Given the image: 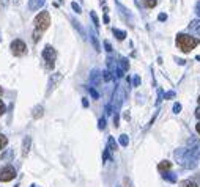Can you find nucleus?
<instances>
[{"mask_svg": "<svg viewBox=\"0 0 200 187\" xmlns=\"http://www.w3.org/2000/svg\"><path fill=\"white\" fill-rule=\"evenodd\" d=\"M175 162L180 165V167H183V168H189V170H192V168H195L197 167V160L192 157V154L187 151V148H178V149H175Z\"/></svg>", "mask_w": 200, "mask_h": 187, "instance_id": "obj_1", "label": "nucleus"}, {"mask_svg": "<svg viewBox=\"0 0 200 187\" xmlns=\"http://www.w3.org/2000/svg\"><path fill=\"white\" fill-rule=\"evenodd\" d=\"M198 46V39L194 38V36H189V35H183V33H178L176 35V47L180 50H183L184 54L191 52L194 47Z\"/></svg>", "mask_w": 200, "mask_h": 187, "instance_id": "obj_2", "label": "nucleus"}, {"mask_svg": "<svg viewBox=\"0 0 200 187\" xmlns=\"http://www.w3.org/2000/svg\"><path fill=\"white\" fill-rule=\"evenodd\" d=\"M33 24H35V29H36V30H40V32L47 30V29H49V25H51V14H49L47 11H41V13L35 18Z\"/></svg>", "mask_w": 200, "mask_h": 187, "instance_id": "obj_3", "label": "nucleus"}, {"mask_svg": "<svg viewBox=\"0 0 200 187\" xmlns=\"http://www.w3.org/2000/svg\"><path fill=\"white\" fill-rule=\"evenodd\" d=\"M43 58L46 61V68L47 69H52L54 68V63H55V58H57V52L52 46H46L44 50H43Z\"/></svg>", "mask_w": 200, "mask_h": 187, "instance_id": "obj_4", "label": "nucleus"}, {"mask_svg": "<svg viewBox=\"0 0 200 187\" xmlns=\"http://www.w3.org/2000/svg\"><path fill=\"white\" fill-rule=\"evenodd\" d=\"M187 151L192 154V157L197 160V162H200V140L198 138H189L187 140Z\"/></svg>", "mask_w": 200, "mask_h": 187, "instance_id": "obj_5", "label": "nucleus"}, {"mask_svg": "<svg viewBox=\"0 0 200 187\" xmlns=\"http://www.w3.org/2000/svg\"><path fill=\"white\" fill-rule=\"evenodd\" d=\"M11 52L16 55V57H22V55H25L27 54V46H25V43L22 41V39H14L13 43H11Z\"/></svg>", "mask_w": 200, "mask_h": 187, "instance_id": "obj_6", "label": "nucleus"}, {"mask_svg": "<svg viewBox=\"0 0 200 187\" xmlns=\"http://www.w3.org/2000/svg\"><path fill=\"white\" fill-rule=\"evenodd\" d=\"M14 178H16V170L11 165H7L3 168H0V181H2V182L13 181Z\"/></svg>", "mask_w": 200, "mask_h": 187, "instance_id": "obj_7", "label": "nucleus"}, {"mask_svg": "<svg viewBox=\"0 0 200 187\" xmlns=\"http://www.w3.org/2000/svg\"><path fill=\"white\" fill-rule=\"evenodd\" d=\"M128 69H129V63H128V60H126V58H120V61H118V69H117V75L122 77Z\"/></svg>", "mask_w": 200, "mask_h": 187, "instance_id": "obj_8", "label": "nucleus"}, {"mask_svg": "<svg viewBox=\"0 0 200 187\" xmlns=\"http://www.w3.org/2000/svg\"><path fill=\"white\" fill-rule=\"evenodd\" d=\"M44 3H46V0H29V8H30V11H36V10L43 8Z\"/></svg>", "mask_w": 200, "mask_h": 187, "instance_id": "obj_9", "label": "nucleus"}, {"mask_svg": "<svg viewBox=\"0 0 200 187\" xmlns=\"http://www.w3.org/2000/svg\"><path fill=\"white\" fill-rule=\"evenodd\" d=\"M189 32H191V33H195V35H200V19L191 21V24H189Z\"/></svg>", "mask_w": 200, "mask_h": 187, "instance_id": "obj_10", "label": "nucleus"}, {"mask_svg": "<svg viewBox=\"0 0 200 187\" xmlns=\"http://www.w3.org/2000/svg\"><path fill=\"white\" fill-rule=\"evenodd\" d=\"M30 145H32V138L27 135V137L24 138V142H22V154H24V156L29 154V151H30Z\"/></svg>", "mask_w": 200, "mask_h": 187, "instance_id": "obj_11", "label": "nucleus"}, {"mask_svg": "<svg viewBox=\"0 0 200 187\" xmlns=\"http://www.w3.org/2000/svg\"><path fill=\"white\" fill-rule=\"evenodd\" d=\"M158 168H159V171H162V173H167V171L172 168V162H170V160H162V162H159Z\"/></svg>", "mask_w": 200, "mask_h": 187, "instance_id": "obj_12", "label": "nucleus"}, {"mask_svg": "<svg viewBox=\"0 0 200 187\" xmlns=\"http://www.w3.org/2000/svg\"><path fill=\"white\" fill-rule=\"evenodd\" d=\"M60 79H62V74H60V72L52 74V77H51V80H49V91H51V90H52V88L57 85V82H58Z\"/></svg>", "mask_w": 200, "mask_h": 187, "instance_id": "obj_13", "label": "nucleus"}, {"mask_svg": "<svg viewBox=\"0 0 200 187\" xmlns=\"http://www.w3.org/2000/svg\"><path fill=\"white\" fill-rule=\"evenodd\" d=\"M90 82L91 83H101V72H99V71H93L91 77H90Z\"/></svg>", "mask_w": 200, "mask_h": 187, "instance_id": "obj_14", "label": "nucleus"}, {"mask_svg": "<svg viewBox=\"0 0 200 187\" xmlns=\"http://www.w3.org/2000/svg\"><path fill=\"white\" fill-rule=\"evenodd\" d=\"M43 112H44L43 106H36V107L33 109V118H35V120L41 118V117H43Z\"/></svg>", "mask_w": 200, "mask_h": 187, "instance_id": "obj_15", "label": "nucleus"}, {"mask_svg": "<svg viewBox=\"0 0 200 187\" xmlns=\"http://www.w3.org/2000/svg\"><path fill=\"white\" fill-rule=\"evenodd\" d=\"M112 32H114V35H115V38H117V39H125V36H126V33H125V32H120V30H117V29H114Z\"/></svg>", "mask_w": 200, "mask_h": 187, "instance_id": "obj_16", "label": "nucleus"}, {"mask_svg": "<svg viewBox=\"0 0 200 187\" xmlns=\"http://www.w3.org/2000/svg\"><path fill=\"white\" fill-rule=\"evenodd\" d=\"M183 187H198V184L194 182L192 179H186V181H183Z\"/></svg>", "mask_w": 200, "mask_h": 187, "instance_id": "obj_17", "label": "nucleus"}, {"mask_svg": "<svg viewBox=\"0 0 200 187\" xmlns=\"http://www.w3.org/2000/svg\"><path fill=\"white\" fill-rule=\"evenodd\" d=\"M7 145H8V138L3 134H0V149H3Z\"/></svg>", "mask_w": 200, "mask_h": 187, "instance_id": "obj_18", "label": "nucleus"}, {"mask_svg": "<svg viewBox=\"0 0 200 187\" xmlns=\"http://www.w3.org/2000/svg\"><path fill=\"white\" fill-rule=\"evenodd\" d=\"M143 3L147 8H154L158 5V0H143Z\"/></svg>", "mask_w": 200, "mask_h": 187, "instance_id": "obj_19", "label": "nucleus"}, {"mask_svg": "<svg viewBox=\"0 0 200 187\" xmlns=\"http://www.w3.org/2000/svg\"><path fill=\"white\" fill-rule=\"evenodd\" d=\"M107 145H109L111 151H115V149H117V143H115L114 137H109V140H107Z\"/></svg>", "mask_w": 200, "mask_h": 187, "instance_id": "obj_20", "label": "nucleus"}, {"mask_svg": "<svg viewBox=\"0 0 200 187\" xmlns=\"http://www.w3.org/2000/svg\"><path fill=\"white\" fill-rule=\"evenodd\" d=\"M118 143H120L122 146H128L129 140H128V137H126V135H120V138H118Z\"/></svg>", "mask_w": 200, "mask_h": 187, "instance_id": "obj_21", "label": "nucleus"}, {"mask_svg": "<svg viewBox=\"0 0 200 187\" xmlns=\"http://www.w3.org/2000/svg\"><path fill=\"white\" fill-rule=\"evenodd\" d=\"M162 178H164V179H167V181H170V182H176V176H173V174L164 173V174H162Z\"/></svg>", "mask_w": 200, "mask_h": 187, "instance_id": "obj_22", "label": "nucleus"}, {"mask_svg": "<svg viewBox=\"0 0 200 187\" xmlns=\"http://www.w3.org/2000/svg\"><path fill=\"white\" fill-rule=\"evenodd\" d=\"M112 79H114V75H112V72H109V71H106V72H104V80H106V82H111Z\"/></svg>", "mask_w": 200, "mask_h": 187, "instance_id": "obj_23", "label": "nucleus"}, {"mask_svg": "<svg viewBox=\"0 0 200 187\" xmlns=\"http://www.w3.org/2000/svg\"><path fill=\"white\" fill-rule=\"evenodd\" d=\"M7 112V107H5V104H3V101L0 99V117H2L3 113Z\"/></svg>", "mask_w": 200, "mask_h": 187, "instance_id": "obj_24", "label": "nucleus"}, {"mask_svg": "<svg viewBox=\"0 0 200 187\" xmlns=\"http://www.w3.org/2000/svg\"><path fill=\"white\" fill-rule=\"evenodd\" d=\"M71 7H73V10H74L76 13H82V10H80V7H79V5H77L76 2H73V3H71Z\"/></svg>", "mask_w": 200, "mask_h": 187, "instance_id": "obj_25", "label": "nucleus"}, {"mask_svg": "<svg viewBox=\"0 0 200 187\" xmlns=\"http://www.w3.org/2000/svg\"><path fill=\"white\" fill-rule=\"evenodd\" d=\"M123 184H125V187H134L129 178H125V179H123Z\"/></svg>", "mask_w": 200, "mask_h": 187, "instance_id": "obj_26", "label": "nucleus"}, {"mask_svg": "<svg viewBox=\"0 0 200 187\" xmlns=\"http://www.w3.org/2000/svg\"><path fill=\"white\" fill-rule=\"evenodd\" d=\"M88 90H90V93H91V96H93L95 99H98V98H99V95H98V91H96V90H93L91 86H88Z\"/></svg>", "mask_w": 200, "mask_h": 187, "instance_id": "obj_27", "label": "nucleus"}, {"mask_svg": "<svg viewBox=\"0 0 200 187\" xmlns=\"http://www.w3.org/2000/svg\"><path fill=\"white\" fill-rule=\"evenodd\" d=\"M99 129H104L106 127V118H101V120H99Z\"/></svg>", "mask_w": 200, "mask_h": 187, "instance_id": "obj_28", "label": "nucleus"}, {"mask_svg": "<svg viewBox=\"0 0 200 187\" xmlns=\"http://www.w3.org/2000/svg\"><path fill=\"white\" fill-rule=\"evenodd\" d=\"M40 38H41V32H40V30H36V32L33 33V41H38Z\"/></svg>", "mask_w": 200, "mask_h": 187, "instance_id": "obj_29", "label": "nucleus"}, {"mask_svg": "<svg viewBox=\"0 0 200 187\" xmlns=\"http://www.w3.org/2000/svg\"><path fill=\"white\" fill-rule=\"evenodd\" d=\"M132 83H134L136 86H139V85H140V77H139V75H134V79H132Z\"/></svg>", "mask_w": 200, "mask_h": 187, "instance_id": "obj_30", "label": "nucleus"}, {"mask_svg": "<svg viewBox=\"0 0 200 187\" xmlns=\"http://www.w3.org/2000/svg\"><path fill=\"white\" fill-rule=\"evenodd\" d=\"M180 110H181V104L176 102V104L173 106V113H180Z\"/></svg>", "mask_w": 200, "mask_h": 187, "instance_id": "obj_31", "label": "nucleus"}, {"mask_svg": "<svg viewBox=\"0 0 200 187\" xmlns=\"http://www.w3.org/2000/svg\"><path fill=\"white\" fill-rule=\"evenodd\" d=\"M173 96H175V91H169V93H165L164 99H170V98H173Z\"/></svg>", "mask_w": 200, "mask_h": 187, "instance_id": "obj_32", "label": "nucleus"}, {"mask_svg": "<svg viewBox=\"0 0 200 187\" xmlns=\"http://www.w3.org/2000/svg\"><path fill=\"white\" fill-rule=\"evenodd\" d=\"M104 47H106V50H107V52H111V50H112V46H111V43H109V41H104Z\"/></svg>", "mask_w": 200, "mask_h": 187, "instance_id": "obj_33", "label": "nucleus"}, {"mask_svg": "<svg viewBox=\"0 0 200 187\" xmlns=\"http://www.w3.org/2000/svg\"><path fill=\"white\" fill-rule=\"evenodd\" d=\"M195 13H197V16L200 18V0H198L197 5H195Z\"/></svg>", "mask_w": 200, "mask_h": 187, "instance_id": "obj_34", "label": "nucleus"}, {"mask_svg": "<svg viewBox=\"0 0 200 187\" xmlns=\"http://www.w3.org/2000/svg\"><path fill=\"white\" fill-rule=\"evenodd\" d=\"M90 16H91V19H93V22H95V24L98 25V18H96V14H95V13H91Z\"/></svg>", "mask_w": 200, "mask_h": 187, "instance_id": "obj_35", "label": "nucleus"}, {"mask_svg": "<svg viewBox=\"0 0 200 187\" xmlns=\"http://www.w3.org/2000/svg\"><path fill=\"white\" fill-rule=\"evenodd\" d=\"M195 117L200 120V106H198V107H197V110H195Z\"/></svg>", "mask_w": 200, "mask_h": 187, "instance_id": "obj_36", "label": "nucleus"}, {"mask_svg": "<svg viewBox=\"0 0 200 187\" xmlns=\"http://www.w3.org/2000/svg\"><path fill=\"white\" fill-rule=\"evenodd\" d=\"M195 131H197V134L200 135V123H197V124H195Z\"/></svg>", "mask_w": 200, "mask_h": 187, "instance_id": "obj_37", "label": "nucleus"}, {"mask_svg": "<svg viewBox=\"0 0 200 187\" xmlns=\"http://www.w3.org/2000/svg\"><path fill=\"white\" fill-rule=\"evenodd\" d=\"M165 19H167L165 14H161V16H159V21H165Z\"/></svg>", "mask_w": 200, "mask_h": 187, "instance_id": "obj_38", "label": "nucleus"}, {"mask_svg": "<svg viewBox=\"0 0 200 187\" xmlns=\"http://www.w3.org/2000/svg\"><path fill=\"white\" fill-rule=\"evenodd\" d=\"M7 2L8 0H2V8H7Z\"/></svg>", "mask_w": 200, "mask_h": 187, "instance_id": "obj_39", "label": "nucleus"}, {"mask_svg": "<svg viewBox=\"0 0 200 187\" xmlns=\"http://www.w3.org/2000/svg\"><path fill=\"white\" fill-rule=\"evenodd\" d=\"M104 22H106V24H109V16H107V14L104 16Z\"/></svg>", "mask_w": 200, "mask_h": 187, "instance_id": "obj_40", "label": "nucleus"}, {"mask_svg": "<svg viewBox=\"0 0 200 187\" xmlns=\"http://www.w3.org/2000/svg\"><path fill=\"white\" fill-rule=\"evenodd\" d=\"M13 3L14 5H19V0H13Z\"/></svg>", "mask_w": 200, "mask_h": 187, "instance_id": "obj_41", "label": "nucleus"}, {"mask_svg": "<svg viewBox=\"0 0 200 187\" xmlns=\"http://www.w3.org/2000/svg\"><path fill=\"white\" fill-rule=\"evenodd\" d=\"M2 93H3V90H2V86H0V95H2Z\"/></svg>", "mask_w": 200, "mask_h": 187, "instance_id": "obj_42", "label": "nucleus"}, {"mask_svg": "<svg viewBox=\"0 0 200 187\" xmlns=\"http://www.w3.org/2000/svg\"><path fill=\"white\" fill-rule=\"evenodd\" d=\"M99 2H101V3H103V5H104V0H99Z\"/></svg>", "mask_w": 200, "mask_h": 187, "instance_id": "obj_43", "label": "nucleus"}, {"mask_svg": "<svg viewBox=\"0 0 200 187\" xmlns=\"http://www.w3.org/2000/svg\"><path fill=\"white\" fill-rule=\"evenodd\" d=\"M198 106H200V96H198Z\"/></svg>", "mask_w": 200, "mask_h": 187, "instance_id": "obj_44", "label": "nucleus"}]
</instances>
